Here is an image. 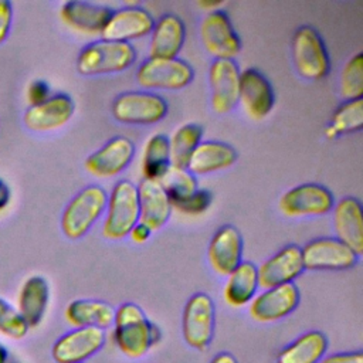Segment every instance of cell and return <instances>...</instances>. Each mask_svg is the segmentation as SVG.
I'll return each instance as SVG.
<instances>
[{"label": "cell", "mask_w": 363, "mask_h": 363, "mask_svg": "<svg viewBox=\"0 0 363 363\" xmlns=\"http://www.w3.org/2000/svg\"><path fill=\"white\" fill-rule=\"evenodd\" d=\"M113 323V340L118 349L130 359L142 357L160 340V329L135 303H122L115 311Z\"/></svg>", "instance_id": "6da1fadb"}, {"label": "cell", "mask_w": 363, "mask_h": 363, "mask_svg": "<svg viewBox=\"0 0 363 363\" xmlns=\"http://www.w3.org/2000/svg\"><path fill=\"white\" fill-rule=\"evenodd\" d=\"M130 43L98 40L85 45L77 57V69L82 75L115 74L128 69L136 60Z\"/></svg>", "instance_id": "7a4b0ae2"}, {"label": "cell", "mask_w": 363, "mask_h": 363, "mask_svg": "<svg viewBox=\"0 0 363 363\" xmlns=\"http://www.w3.org/2000/svg\"><path fill=\"white\" fill-rule=\"evenodd\" d=\"M106 217L102 235L108 240H122L139 223L138 186L130 180H119L108 196Z\"/></svg>", "instance_id": "3957f363"}, {"label": "cell", "mask_w": 363, "mask_h": 363, "mask_svg": "<svg viewBox=\"0 0 363 363\" xmlns=\"http://www.w3.org/2000/svg\"><path fill=\"white\" fill-rule=\"evenodd\" d=\"M108 193L92 184L77 193L67 204L61 217V230L69 240L82 238L106 208Z\"/></svg>", "instance_id": "277c9868"}, {"label": "cell", "mask_w": 363, "mask_h": 363, "mask_svg": "<svg viewBox=\"0 0 363 363\" xmlns=\"http://www.w3.org/2000/svg\"><path fill=\"white\" fill-rule=\"evenodd\" d=\"M292 58L298 74L306 79H323L330 71V60L325 43L311 26H302L294 33Z\"/></svg>", "instance_id": "5b68a950"}, {"label": "cell", "mask_w": 363, "mask_h": 363, "mask_svg": "<svg viewBox=\"0 0 363 363\" xmlns=\"http://www.w3.org/2000/svg\"><path fill=\"white\" fill-rule=\"evenodd\" d=\"M193 68L180 58H147L136 71V81L146 89L179 91L193 81Z\"/></svg>", "instance_id": "8992f818"}, {"label": "cell", "mask_w": 363, "mask_h": 363, "mask_svg": "<svg viewBox=\"0 0 363 363\" xmlns=\"http://www.w3.org/2000/svg\"><path fill=\"white\" fill-rule=\"evenodd\" d=\"M167 113V102L157 94L129 91L118 95L112 102V115L128 125H152Z\"/></svg>", "instance_id": "52a82bcc"}, {"label": "cell", "mask_w": 363, "mask_h": 363, "mask_svg": "<svg viewBox=\"0 0 363 363\" xmlns=\"http://www.w3.org/2000/svg\"><path fill=\"white\" fill-rule=\"evenodd\" d=\"M200 38L216 60H234L241 51V40L230 17L223 10H210L200 23Z\"/></svg>", "instance_id": "ba28073f"}, {"label": "cell", "mask_w": 363, "mask_h": 363, "mask_svg": "<svg viewBox=\"0 0 363 363\" xmlns=\"http://www.w3.org/2000/svg\"><path fill=\"white\" fill-rule=\"evenodd\" d=\"M216 311L207 294H194L186 303L182 318V330L186 343L194 349L204 350L214 333Z\"/></svg>", "instance_id": "9c48e42d"}, {"label": "cell", "mask_w": 363, "mask_h": 363, "mask_svg": "<svg viewBox=\"0 0 363 363\" xmlns=\"http://www.w3.org/2000/svg\"><path fill=\"white\" fill-rule=\"evenodd\" d=\"M335 206L329 189L316 183H305L285 191L279 199V210L286 217H312L329 213Z\"/></svg>", "instance_id": "30bf717a"}, {"label": "cell", "mask_w": 363, "mask_h": 363, "mask_svg": "<svg viewBox=\"0 0 363 363\" xmlns=\"http://www.w3.org/2000/svg\"><path fill=\"white\" fill-rule=\"evenodd\" d=\"M303 268L343 271L356 265L359 257L337 238H315L301 248Z\"/></svg>", "instance_id": "8fae6325"}, {"label": "cell", "mask_w": 363, "mask_h": 363, "mask_svg": "<svg viewBox=\"0 0 363 363\" xmlns=\"http://www.w3.org/2000/svg\"><path fill=\"white\" fill-rule=\"evenodd\" d=\"M240 68L234 60H214L210 65L208 81L211 89V108L216 113L231 112L238 104Z\"/></svg>", "instance_id": "7c38bea8"}, {"label": "cell", "mask_w": 363, "mask_h": 363, "mask_svg": "<svg viewBox=\"0 0 363 363\" xmlns=\"http://www.w3.org/2000/svg\"><path fill=\"white\" fill-rule=\"evenodd\" d=\"M238 102L254 121H261L269 115L275 105V95L272 85L262 72L247 68L240 74Z\"/></svg>", "instance_id": "4fadbf2b"}, {"label": "cell", "mask_w": 363, "mask_h": 363, "mask_svg": "<svg viewBox=\"0 0 363 363\" xmlns=\"http://www.w3.org/2000/svg\"><path fill=\"white\" fill-rule=\"evenodd\" d=\"M104 343V329L94 326L77 328L54 343L51 354L57 363H82L95 354Z\"/></svg>", "instance_id": "5bb4252c"}, {"label": "cell", "mask_w": 363, "mask_h": 363, "mask_svg": "<svg viewBox=\"0 0 363 363\" xmlns=\"http://www.w3.org/2000/svg\"><path fill=\"white\" fill-rule=\"evenodd\" d=\"M299 303V289L295 284H282L265 289L251 299L250 315L257 322H275L292 313Z\"/></svg>", "instance_id": "9a60e30c"}, {"label": "cell", "mask_w": 363, "mask_h": 363, "mask_svg": "<svg viewBox=\"0 0 363 363\" xmlns=\"http://www.w3.org/2000/svg\"><path fill=\"white\" fill-rule=\"evenodd\" d=\"M135 145L129 138L115 136L85 159V169L95 177L108 179L123 172L132 162Z\"/></svg>", "instance_id": "2e32d148"}, {"label": "cell", "mask_w": 363, "mask_h": 363, "mask_svg": "<svg viewBox=\"0 0 363 363\" xmlns=\"http://www.w3.org/2000/svg\"><path fill=\"white\" fill-rule=\"evenodd\" d=\"M153 26L155 18L149 11L130 6L113 11L101 34L104 40L129 43L150 34Z\"/></svg>", "instance_id": "e0dca14e"}, {"label": "cell", "mask_w": 363, "mask_h": 363, "mask_svg": "<svg viewBox=\"0 0 363 363\" xmlns=\"http://www.w3.org/2000/svg\"><path fill=\"white\" fill-rule=\"evenodd\" d=\"M302 254L298 245H286L257 268L258 286L269 289L282 284H289L303 271Z\"/></svg>", "instance_id": "ac0fdd59"}, {"label": "cell", "mask_w": 363, "mask_h": 363, "mask_svg": "<svg viewBox=\"0 0 363 363\" xmlns=\"http://www.w3.org/2000/svg\"><path fill=\"white\" fill-rule=\"evenodd\" d=\"M75 104L67 94L51 95L47 101L30 106L24 116V125L35 132L54 130L64 126L74 115Z\"/></svg>", "instance_id": "d6986e66"}, {"label": "cell", "mask_w": 363, "mask_h": 363, "mask_svg": "<svg viewBox=\"0 0 363 363\" xmlns=\"http://www.w3.org/2000/svg\"><path fill=\"white\" fill-rule=\"evenodd\" d=\"M207 257L213 271L227 277L241 264L242 238L240 231L233 225L220 227L211 237Z\"/></svg>", "instance_id": "ffe728a7"}, {"label": "cell", "mask_w": 363, "mask_h": 363, "mask_svg": "<svg viewBox=\"0 0 363 363\" xmlns=\"http://www.w3.org/2000/svg\"><path fill=\"white\" fill-rule=\"evenodd\" d=\"M333 227L337 240L360 257L363 252V221L357 199L345 197L333 206Z\"/></svg>", "instance_id": "44dd1931"}, {"label": "cell", "mask_w": 363, "mask_h": 363, "mask_svg": "<svg viewBox=\"0 0 363 363\" xmlns=\"http://www.w3.org/2000/svg\"><path fill=\"white\" fill-rule=\"evenodd\" d=\"M139 223L150 231L160 230L170 218V200L159 182L143 179L138 186Z\"/></svg>", "instance_id": "7402d4cb"}, {"label": "cell", "mask_w": 363, "mask_h": 363, "mask_svg": "<svg viewBox=\"0 0 363 363\" xmlns=\"http://www.w3.org/2000/svg\"><path fill=\"white\" fill-rule=\"evenodd\" d=\"M112 10L102 4L88 1H67L61 6V20L72 30L82 34H101L108 20L112 16Z\"/></svg>", "instance_id": "603a6c76"}, {"label": "cell", "mask_w": 363, "mask_h": 363, "mask_svg": "<svg viewBox=\"0 0 363 363\" xmlns=\"http://www.w3.org/2000/svg\"><path fill=\"white\" fill-rule=\"evenodd\" d=\"M150 34V58H177L186 38V27L180 17L174 14L162 16L155 21Z\"/></svg>", "instance_id": "cb8c5ba5"}, {"label": "cell", "mask_w": 363, "mask_h": 363, "mask_svg": "<svg viewBox=\"0 0 363 363\" xmlns=\"http://www.w3.org/2000/svg\"><path fill=\"white\" fill-rule=\"evenodd\" d=\"M237 157L235 149L228 143L216 140L200 142L189 160L187 170L194 176L220 172L231 167Z\"/></svg>", "instance_id": "d4e9b609"}, {"label": "cell", "mask_w": 363, "mask_h": 363, "mask_svg": "<svg viewBox=\"0 0 363 363\" xmlns=\"http://www.w3.org/2000/svg\"><path fill=\"white\" fill-rule=\"evenodd\" d=\"M50 299V288L47 281L40 275H33L24 281L20 294L17 311L28 325L37 326L45 313Z\"/></svg>", "instance_id": "484cf974"}, {"label": "cell", "mask_w": 363, "mask_h": 363, "mask_svg": "<svg viewBox=\"0 0 363 363\" xmlns=\"http://www.w3.org/2000/svg\"><path fill=\"white\" fill-rule=\"evenodd\" d=\"M65 319L75 328L105 329L113 323L115 309L106 302L94 299H75L65 308Z\"/></svg>", "instance_id": "4316f807"}, {"label": "cell", "mask_w": 363, "mask_h": 363, "mask_svg": "<svg viewBox=\"0 0 363 363\" xmlns=\"http://www.w3.org/2000/svg\"><path fill=\"white\" fill-rule=\"evenodd\" d=\"M227 277L223 291L224 301L233 308L250 303L258 288L257 267L250 261H241V264Z\"/></svg>", "instance_id": "83f0119b"}, {"label": "cell", "mask_w": 363, "mask_h": 363, "mask_svg": "<svg viewBox=\"0 0 363 363\" xmlns=\"http://www.w3.org/2000/svg\"><path fill=\"white\" fill-rule=\"evenodd\" d=\"M328 340L322 332L311 330L281 350L277 363H319L326 353Z\"/></svg>", "instance_id": "f1b7e54d"}, {"label": "cell", "mask_w": 363, "mask_h": 363, "mask_svg": "<svg viewBox=\"0 0 363 363\" xmlns=\"http://www.w3.org/2000/svg\"><path fill=\"white\" fill-rule=\"evenodd\" d=\"M170 163L169 138L163 133L152 135L143 147L142 155V174L146 180L160 182L166 174Z\"/></svg>", "instance_id": "f546056e"}, {"label": "cell", "mask_w": 363, "mask_h": 363, "mask_svg": "<svg viewBox=\"0 0 363 363\" xmlns=\"http://www.w3.org/2000/svg\"><path fill=\"white\" fill-rule=\"evenodd\" d=\"M201 136L203 128L199 123H186L177 128L169 139L172 166L187 169L193 152L201 142Z\"/></svg>", "instance_id": "4dcf8cb0"}, {"label": "cell", "mask_w": 363, "mask_h": 363, "mask_svg": "<svg viewBox=\"0 0 363 363\" xmlns=\"http://www.w3.org/2000/svg\"><path fill=\"white\" fill-rule=\"evenodd\" d=\"M159 183L164 189L170 200V206L183 201L197 190L196 176L187 169L176 166H170Z\"/></svg>", "instance_id": "1f68e13d"}, {"label": "cell", "mask_w": 363, "mask_h": 363, "mask_svg": "<svg viewBox=\"0 0 363 363\" xmlns=\"http://www.w3.org/2000/svg\"><path fill=\"white\" fill-rule=\"evenodd\" d=\"M329 126L337 136L360 130L363 126V99H350L339 105L332 115Z\"/></svg>", "instance_id": "d6a6232c"}, {"label": "cell", "mask_w": 363, "mask_h": 363, "mask_svg": "<svg viewBox=\"0 0 363 363\" xmlns=\"http://www.w3.org/2000/svg\"><path fill=\"white\" fill-rule=\"evenodd\" d=\"M363 94V54L357 52L340 72V95L346 99H359Z\"/></svg>", "instance_id": "836d02e7"}, {"label": "cell", "mask_w": 363, "mask_h": 363, "mask_svg": "<svg viewBox=\"0 0 363 363\" xmlns=\"http://www.w3.org/2000/svg\"><path fill=\"white\" fill-rule=\"evenodd\" d=\"M28 332V325L18 313V311L11 306L6 299L0 298V333L18 340L23 339Z\"/></svg>", "instance_id": "e575fe53"}, {"label": "cell", "mask_w": 363, "mask_h": 363, "mask_svg": "<svg viewBox=\"0 0 363 363\" xmlns=\"http://www.w3.org/2000/svg\"><path fill=\"white\" fill-rule=\"evenodd\" d=\"M213 196L211 191L204 190V189H197L191 196L184 199L180 203H176L172 206V208H176L177 211L189 216H197L204 213L210 204H211Z\"/></svg>", "instance_id": "d590c367"}, {"label": "cell", "mask_w": 363, "mask_h": 363, "mask_svg": "<svg viewBox=\"0 0 363 363\" xmlns=\"http://www.w3.org/2000/svg\"><path fill=\"white\" fill-rule=\"evenodd\" d=\"M51 96L50 94V86L43 79H35L28 85L27 89V99L30 102V106L38 105L44 101H47Z\"/></svg>", "instance_id": "8d00e7d4"}, {"label": "cell", "mask_w": 363, "mask_h": 363, "mask_svg": "<svg viewBox=\"0 0 363 363\" xmlns=\"http://www.w3.org/2000/svg\"><path fill=\"white\" fill-rule=\"evenodd\" d=\"M13 21V6L9 0H0V44L7 38Z\"/></svg>", "instance_id": "74e56055"}, {"label": "cell", "mask_w": 363, "mask_h": 363, "mask_svg": "<svg viewBox=\"0 0 363 363\" xmlns=\"http://www.w3.org/2000/svg\"><path fill=\"white\" fill-rule=\"evenodd\" d=\"M319 363H363V354L362 352L335 353L322 359Z\"/></svg>", "instance_id": "f35d334b"}, {"label": "cell", "mask_w": 363, "mask_h": 363, "mask_svg": "<svg viewBox=\"0 0 363 363\" xmlns=\"http://www.w3.org/2000/svg\"><path fill=\"white\" fill-rule=\"evenodd\" d=\"M152 231L142 223H138L129 233L130 238L133 242H138V244H143L145 241H147V238L150 237Z\"/></svg>", "instance_id": "ab89813d"}, {"label": "cell", "mask_w": 363, "mask_h": 363, "mask_svg": "<svg viewBox=\"0 0 363 363\" xmlns=\"http://www.w3.org/2000/svg\"><path fill=\"white\" fill-rule=\"evenodd\" d=\"M10 189H9V186L6 184V182H3L1 179H0V210H3V208H6V206L9 204V201H10Z\"/></svg>", "instance_id": "60d3db41"}, {"label": "cell", "mask_w": 363, "mask_h": 363, "mask_svg": "<svg viewBox=\"0 0 363 363\" xmlns=\"http://www.w3.org/2000/svg\"><path fill=\"white\" fill-rule=\"evenodd\" d=\"M210 363H237V360L234 359V356H231L230 353L227 352H223V353H218L216 354Z\"/></svg>", "instance_id": "b9f144b4"}, {"label": "cell", "mask_w": 363, "mask_h": 363, "mask_svg": "<svg viewBox=\"0 0 363 363\" xmlns=\"http://www.w3.org/2000/svg\"><path fill=\"white\" fill-rule=\"evenodd\" d=\"M7 357H9L7 347L0 343V363H7Z\"/></svg>", "instance_id": "7bdbcfd3"}, {"label": "cell", "mask_w": 363, "mask_h": 363, "mask_svg": "<svg viewBox=\"0 0 363 363\" xmlns=\"http://www.w3.org/2000/svg\"><path fill=\"white\" fill-rule=\"evenodd\" d=\"M325 135H326L328 138H330V139H333V138H336V136H337V133H336L330 126H328V128L325 129Z\"/></svg>", "instance_id": "ee69618b"}, {"label": "cell", "mask_w": 363, "mask_h": 363, "mask_svg": "<svg viewBox=\"0 0 363 363\" xmlns=\"http://www.w3.org/2000/svg\"><path fill=\"white\" fill-rule=\"evenodd\" d=\"M218 4H221V3H200V6L201 7H206V9H214V10H217V6Z\"/></svg>", "instance_id": "f6af8a7d"}]
</instances>
